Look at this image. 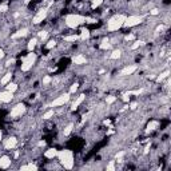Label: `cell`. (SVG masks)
I'll list each match as a JSON object with an SVG mask.
<instances>
[{"label":"cell","instance_id":"42","mask_svg":"<svg viewBox=\"0 0 171 171\" xmlns=\"http://www.w3.org/2000/svg\"><path fill=\"white\" fill-rule=\"evenodd\" d=\"M13 63H15V59H10V60H8L7 61V63H5V66H11V64H13Z\"/></svg>","mask_w":171,"mask_h":171},{"label":"cell","instance_id":"41","mask_svg":"<svg viewBox=\"0 0 171 171\" xmlns=\"http://www.w3.org/2000/svg\"><path fill=\"white\" fill-rule=\"evenodd\" d=\"M163 29H164V26H163V24H160V26H158V27H156V29H155V32L163 31Z\"/></svg>","mask_w":171,"mask_h":171},{"label":"cell","instance_id":"6","mask_svg":"<svg viewBox=\"0 0 171 171\" xmlns=\"http://www.w3.org/2000/svg\"><path fill=\"white\" fill-rule=\"evenodd\" d=\"M24 112H26V106H24L23 103H18L15 107H12V110H11V112H10V116L19 118V116H21Z\"/></svg>","mask_w":171,"mask_h":171},{"label":"cell","instance_id":"40","mask_svg":"<svg viewBox=\"0 0 171 171\" xmlns=\"http://www.w3.org/2000/svg\"><path fill=\"white\" fill-rule=\"evenodd\" d=\"M134 39H135V35H132V34H130V35L126 36V40H127V42H131V40H134Z\"/></svg>","mask_w":171,"mask_h":171},{"label":"cell","instance_id":"27","mask_svg":"<svg viewBox=\"0 0 171 171\" xmlns=\"http://www.w3.org/2000/svg\"><path fill=\"white\" fill-rule=\"evenodd\" d=\"M103 3V0H92V3H91V8L92 10H95V8H98L99 5Z\"/></svg>","mask_w":171,"mask_h":171},{"label":"cell","instance_id":"7","mask_svg":"<svg viewBox=\"0 0 171 171\" xmlns=\"http://www.w3.org/2000/svg\"><path fill=\"white\" fill-rule=\"evenodd\" d=\"M47 13H48V8L47 7L39 10L36 15L34 16V19H32V23H34V24H40L45 18H47Z\"/></svg>","mask_w":171,"mask_h":171},{"label":"cell","instance_id":"3","mask_svg":"<svg viewBox=\"0 0 171 171\" xmlns=\"http://www.w3.org/2000/svg\"><path fill=\"white\" fill-rule=\"evenodd\" d=\"M126 18H127L126 15L112 16V18L107 21V29H108L110 32H115V31H118V29H120L123 27V24H124Z\"/></svg>","mask_w":171,"mask_h":171},{"label":"cell","instance_id":"33","mask_svg":"<svg viewBox=\"0 0 171 171\" xmlns=\"http://www.w3.org/2000/svg\"><path fill=\"white\" fill-rule=\"evenodd\" d=\"M142 44V42H139V40H136V42H134V44L131 45V50H136V48H139Z\"/></svg>","mask_w":171,"mask_h":171},{"label":"cell","instance_id":"28","mask_svg":"<svg viewBox=\"0 0 171 171\" xmlns=\"http://www.w3.org/2000/svg\"><path fill=\"white\" fill-rule=\"evenodd\" d=\"M21 170H37V166H35V164H27V166H21Z\"/></svg>","mask_w":171,"mask_h":171},{"label":"cell","instance_id":"31","mask_svg":"<svg viewBox=\"0 0 171 171\" xmlns=\"http://www.w3.org/2000/svg\"><path fill=\"white\" fill-rule=\"evenodd\" d=\"M55 45H56V42H55V40H50V42L45 44V48H47V50H51V48H53Z\"/></svg>","mask_w":171,"mask_h":171},{"label":"cell","instance_id":"12","mask_svg":"<svg viewBox=\"0 0 171 171\" xmlns=\"http://www.w3.org/2000/svg\"><path fill=\"white\" fill-rule=\"evenodd\" d=\"M136 68L138 67L136 66H127V67H124V68L120 71V75H123V76H128V75H132L134 72L136 71Z\"/></svg>","mask_w":171,"mask_h":171},{"label":"cell","instance_id":"4","mask_svg":"<svg viewBox=\"0 0 171 171\" xmlns=\"http://www.w3.org/2000/svg\"><path fill=\"white\" fill-rule=\"evenodd\" d=\"M35 60H36V53L34 51L28 53L26 58H23V61H21V71L23 72H27L32 68V66L35 64Z\"/></svg>","mask_w":171,"mask_h":171},{"label":"cell","instance_id":"43","mask_svg":"<svg viewBox=\"0 0 171 171\" xmlns=\"http://www.w3.org/2000/svg\"><path fill=\"white\" fill-rule=\"evenodd\" d=\"M3 58H4V51L0 50V59H3Z\"/></svg>","mask_w":171,"mask_h":171},{"label":"cell","instance_id":"39","mask_svg":"<svg viewBox=\"0 0 171 171\" xmlns=\"http://www.w3.org/2000/svg\"><path fill=\"white\" fill-rule=\"evenodd\" d=\"M51 76H44V79H43V84H48V83L51 82Z\"/></svg>","mask_w":171,"mask_h":171},{"label":"cell","instance_id":"37","mask_svg":"<svg viewBox=\"0 0 171 171\" xmlns=\"http://www.w3.org/2000/svg\"><path fill=\"white\" fill-rule=\"evenodd\" d=\"M39 36H40V39H42V40H44L45 37H47V32H45V31H40L39 32Z\"/></svg>","mask_w":171,"mask_h":171},{"label":"cell","instance_id":"38","mask_svg":"<svg viewBox=\"0 0 171 171\" xmlns=\"http://www.w3.org/2000/svg\"><path fill=\"white\" fill-rule=\"evenodd\" d=\"M114 163H115V160H111V162H110V164L107 166V170H114V168H115Z\"/></svg>","mask_w":171,"mask_h":171},{"label":"cell","instance_id":"8","mask_svg":"<svg viewBox=\"0 0 171 171\" xmlns=\"http://www.w3.org/2000/svg\"><path fill=\"white\" fill-rule=\"evenodd\" d=\"M71 94H63V95H60V96H58V98L55 99V100L51 103V106L52 107H60V106H64V104L67 103V102L69 100V98H71Z\"/></svg>","mask_w":171,"mask_h":171},{"label":"cell","instance_id":"25","mask_svg":"<svg viewBox=\"0 0 171 171\" xmlns=\"http://www.w3.org/2000/svg\"><path fill=\"white\" fill-rule=\"evenodd\" d=\"M5 87H7V90L8 91H11V92H15L16 90H18V84H16V83H8L7 86H5Z\"/></svg>","mask_w":171,"mask_h":171},{"label":"cell","instance_id":"10","mask_svg":"<svg viewBox=\"0 0 171 171\" xmlns=\"http://www.w3.org/2000/svg\"><path fill=\"white\" fill-rule=\"evenodd\" d=\"M12 99H13V92H11V91L7 90L0 92V102H3V103H10Z\"/></svg>","mask_w":171,"mask_h":171},{"label":"cell","instance_id":"15","mask_svg":"<svg viewBox=\"0 0 171 171\" xmlns=\"http://www.w3.org/2000/svg\"><path fill=\"white\" fill-rule=\"evenodd\" d=\"M90 37H91V32H90V29L83 28L82 31H80V35H79V39H80V40H88Z\"/></svg>","mask_w":171,"mask_h":171},{"label":"cell","instance_id":"23","mask_svg":"<svg viewBox=\"0 0 171 171\" xmlns=\"http://www.w3.org/2000/svg\"><path fill=\"white\" fill-rule=\"evenodd\" d=\"M110 47H111V44H110V42L107 39H104L103 42L99 44V48H100V50H108Z\"/></svg>","mask_w":171,"mask_h":171},{"label":"cell","instance_id":"22","mask_svg":"<svg viewBox=\"0 0 171 171\" xmlns=\"http://www.w3.org/2000/svg\"><path fill=\"white\" fill-rule=\"evenodd\" d=\"M158 126H159V123H158L156 120H152V122H150L148 124H147V131H154Z\"/></svg>","mask_w":171,"mask_h":171},{"label":"cell","instance_id":"29","mask_svg":"<svg viewBox=\"0 0 171 171\" xmlns=\"http://www.w3.org/2000/svg\"><path fill=\"white\" fill-rule=\"evenodd\" d=\"M106 102H107V104H112V103H115V102H116V96H114V95L107 96V98H106Z\"/></svg>","mask_w":171,"mask_h":171},{"label":"cell","instance_id":"2","mask_svg":"<svg viewBox=\"0 0 171 171\" xmlns=\"http://www.w3.org/2000/svg\"><path fill=\"white\" fill-rule=\"evenodd\" d=\"M64 21H66V26L68 27V28L75 29L79 26H82V24L86 23V16L77 15V13H69V15L66 16Z\"/></svg>","mask_w":171,"mask_h":171},{"label":"cell","instance_id":"36","mask_svg":"<svg viewBox=\"0 0 171 171\" xmlns=\"http://www.w3.org/2000/svg\"><path fill=\"white\" fill-rule=\"evenodd\" d=\"M86 23H88V24H94V23H96V19H92V18H86Z\"/></svg>","mask_w":171,"mask_h":171},{"label":"cell","instance_id":"44","mask_svg":"<svg viewBox=\"0 0 171 171\" xmlns=\"http://www.w3.org/2000/svg\"><path fill=\"white\" fill-rule=\"evenodd\" d=\"M1 139H3V131L0 130V140H1Z\"/></svg>","mask_w":171,"mask_h":171},{"label":"cell","instance_id":"30","mask_svg":"<svg viewBox=\"0 0 171 171\" xmlns=\"http://www.w3.org/2000/svg\"><path fill=\"white\" fill-rule=\"evenodd\" d=\"M53 116V110H50V111H47L44 115H43V119H50V118Z\"/></svg>","mask_w":171,"mask_h":171},{"label":"cell","instance_id":"20","mask_svg":"<svg viewBox=\"0 0 171 171\" xmlns=\"http://www.w3.org/2000/svg\"><path fill=\"white\" fill-rule=\"evenodd\" d=\"M63 39L64 42H76V40H79V35H67Z\"/></svg>","mask_w":171,"mask_h":171},{"label":"cell","instance_id":"18","mask_svg":"<svg viewBox=\"0 0 171 171\" xmlns=\"http://www.w3.org/2000/svg\"><path fill=\"white\" fill-rule=\"evenodd\" d=\"M28 34V29L27 28H23V29H19L16 34L12 35V39H19V37H24L26 35Z\"/></svg>","mask_w":171,"mask_h":171},{"label":"cell","instance_id":"14","mask_svg":"<svg viewBox=\"0 0 171 171\" xmlns=\"http://www.w3.org/2000/svg\"><path fill=\"white\" fill-rule=\"evenodd\" d=\"M44 156L48 158V159H53V158L58 156V150H56V148H48V150H45Z\"/></svg>","mask_w":171,"mask_h":171},{"label":"cell","instance_id":"17","mask_svg":"<svg viewBox=\"0 0 171 171\" xmlns=\"http://www.w3.org/2000/svg\"><path fill=\"white\" fill-rule=\"evenodd\" d=\"M11 79H12V74H11V72H7V74L1 77V80H0V84H1V86H7L8 83L11 82Z\"/></svg>","mask_w":171,"mask_h":171},{"label":"cell","instance_id":"24","mask_svg":"<svg viewBox=\"0 0 171 171\" xmlns=\"http://www.w3.org/2000/svg\"><path fill=\"white\" fill-rule=\"evenodd\" d=\"M120 56H122V52H120L119 50H115L112 51V53L110 55V59H112V60H115V59H119Z\"/></svg>","mask_w":171,"mask_h":171},{"label":"cell","instance_id":"1","mask_svg":"<svg viewBox=\"0 0 171 171\" xmlns=\"http://www.w3.org/2000/svg\"><path fill=\"white\" fill-rule=\"evenodd\" d=\"M58 158L59 160H60L61 166H63L64 168H67V170H71L72 167H74V163H75V159H74V152L71 151V150H60V151H58Z\"/></svg>","mask_w":171,"mask_h":171},{"label":"cell","instance_id":"9","mask_svg":"<svg viewBox=\"0 0 171 171\" xmlns=\"http://www.w3.org/2000/svg\"><path fill=\"white\" fill-rule=\"evenodd\" d=\"M16 144H18V139H16L15 136H10V138L4 139V142H3V146H4L5 150H12V148H15Z\"/></svg>","mask_w":171,"mask_h":171},{"label":"cell","instance_id":"34","mask_svg":"<svg viewBox=\"0 0 171 171\" xmlns=\"http://www.w3.org/2000/svg\"><path fill=\"white\" fill-rule=\"evenodd\" d=\"M77 83H74V84L71 86V88H69V94H74V92H76V90H77Z\"/></svg>","mask_w":171,"mask_h":171},{"label":"cell","instance_id":"21","mask_svg":"<svg viewBox=\"0 0 171 171\" xmlns=\"http://www.w3.org/2000/svg\"><path fill=\"white\" fill-rule=\"evenodd\" d=\"M168 75H170V71H168V69H166L164 72H160V75L156 77V82H158V83H160L163 79H166V77H168Z\"/></svg>","mask_w":171,"mask_h":171},{"label":"cell","instance_id":"16","mask_svg":"<svg viewBox=\"0 0 171 171\" xmlns=\"http://www.w3.org/2000/svg\"><path fill=\"white\" fill-rule=\"evenodd\" d=\"M84 99H86V96H84V95H80V96H77V99H76V100L74 102V103H72V106H71V110H76L77 107H79L80 104H82L83 102H84Z\"/></svg>","mask_w":171,"mask_h":171},{"label":"cell","instance_id":"26","mask_svg":"<svg viewBox=\"0 0 171 171\" xmlns=\"http://www.w3.org/2000/svg\"><path fill=\"white\" fill-rule=\"evenodd\" d=\"M72 128H74V124H72V123H71V124H68L66 128H64L63 134H64V135H66V136H67V135H69V134H71V131H72Z\"/></svg>","mask_w":171,"mask_h":171},{"label":"cell","instance_id":"32","mask_svg":"<svg viewBox=\"0 0 171 171\" xmlns=\"http://www.w3.org/2000/svg\"><path fill=\"white\" fill-rule=\"evenodd\" d=\"M7 11H8V4H7V3L0 4V12H7Z\"/></svg>","mask_w":171,"mask_h":171},{"label":"cell","instance_id":"35","mask_svg":"<svg viewBox=\"0 0 171 171\" xmlns=\"http://www.w3.org/2000/svg\"><path fill=\"white\" fill-rule=\"evenodd\" d=\"M150 15H152V16L159 15V10H158V8H152V10L150 11Z\"/></svg>","mask_w":171,"mask_h":171},{"label":"cell","instance_id":"19","mask_svg":"<svg viewBox=\"0 0 171 171\" xmlns=\"http://www.w3.org/2000/svg\"><path fill=\"white\" fill-rule=\"evenodd\" d=\"M36 44H37V39H36V37H32V39L28 42V44H27V50H28L29 52L34 51L35 47H36Z\"/></svg>","mask_w":171,"mask_h":171},{"label":"cell","instance_id":"11","mask_svg":"<svg viewBox=\"0 0 171 171\" xmlns=\"http://www.w3.org/2000/svg\"><path fill=\"white\" fill-rule=\"evenodd\" d=\"M11 163H12V160H11L10 156H7V155L0 156V168H8L11 166Z\"/></svg>","mask_w":171,"mask_h":171},{"label":"cell","instance_id":"13","mask_svg":"<svg viewBox=\"0 0 171 171\" xmlns=\"http://www.w3.org/2000/svg\"><path fill=\"white\" fill-rule=\"evenodd\" d=\"M86 61H87V59H86V56L83 55H76L72 58V63L76 64V66H82V64H86Z\"/></svg>","mask_w":171,"mask_h":171},{"label":"cell","instance_id":"5","mask_svg":"<svg viewBox=\"0 0 171 171\" xmlns=\"http://www.w3.org/2000/svg\"><path fill=\"white\" fill-rule=\"evenodd\" d=\"M143 19H144V16H142V15H131V16H128V18H126L123 27H128V28L135 27V26H138V24H140L142 21H143Z\"/></svg>","mask_w":171,"mask_h":171}]
</instances>
